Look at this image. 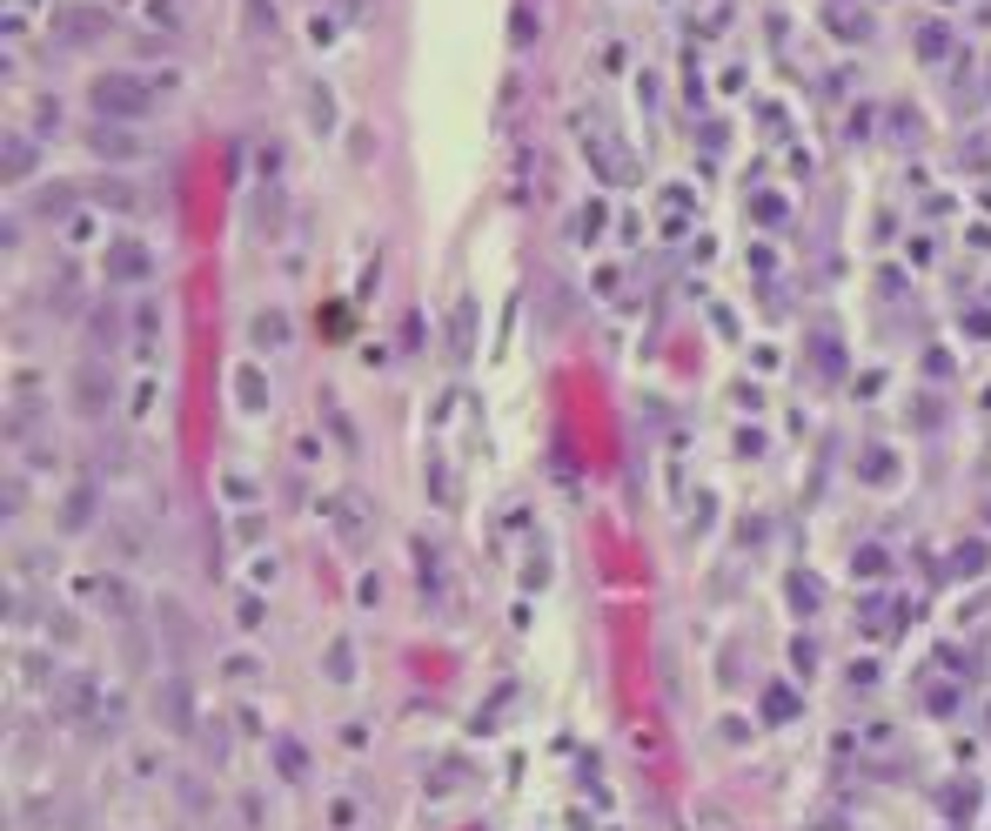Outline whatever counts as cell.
<instances>
[{"label":"cell","mask_w":991,"mask_h":831,"mask_svg":"<svg viewBox=\"0 0 991 831\" xmlns=\"http://www.w3.org/2000/svg\"><path fill=\"white\" fill-rule=\"evenodd\" d=\"M94 108L101 114H141L148 108V94H141L134 74H101V81H94Z\"/></svg>","instance_id":"cell-1"},{"label":"cell","mask_w":991,"mask_h":831,"mask_svg":"<svg viewBox=\"0 0 991 831\" xmlns=\"http://www.w3.org/2000/svg\"><path fill=\"white\" fill-rule=\"evenodd\" d=\"M141 255H148L141 242H114V248H108V275H114V282H121V275H148V262H141Z\"/></svg>","instance_id":"cell-2"},{"label":"cell","mask_w":991,"mask_h":831,"mask_svg":"<svg viewBox=\"0 0 991 831\" xmlns=\"http://www.w3.org/2000/svg\"><path fill=\"white\" fill-rule=\"evenodd\" d=\"M94 155H101V161H134V155H141V141L114 135V128H94Z\"/></svg>","instance_id":"cell-3"},{"label":"cell","mask_w":991,"mask_h":831,"mask_svg":"<svg viewBox=\"0 0 991 831\" xmlns=\"http://www.w3.org/2000/svg\"><path fill=\"white\" fill-rule=\"evenodd\" d=\"M275 764H288V778H302L309 758H302V744H275Z\"/></svg>","instance_id":"cell-4"}]
</instances>
